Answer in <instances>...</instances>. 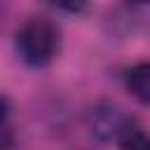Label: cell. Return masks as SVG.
Instances as JSON below:
<instances>
[{"label": "cell", "mask_w": 150, "mask_h": 150, "mask_svg": "<svg viewBox=\"0 0 150 150\" xmlns=\"http://www.w3.org/2000/svg\"><path fill=\"white\" fill-rule=\"evenodd\" d=\"M129 120H131V115H127L117 103L101 101V103L89 108V112H87V129L91 131L94 138L105 141V143H115L117 134L122 131V127Z\"/></svg>", "instance_id": "obj_2"}, {"label": "cell", "mask_w": 150, "mask_h": 150, "mask_svg": "<svg viewBox=\"0 0 150 150\" xmlns=\"http://www.w3.org/2000/svg\"><path fill=\"white\" fill-rule=\"evenodd\" d=\"M127 2H131V5H150V0H127Z\"/></svg>", "instance_id": "obj_7"}, {"label": "cell", "mask_w": 150, "mask_h": 150, "mask_svg": "<svg viewBox=\"0 0 150 150\" xmlns=\"http://www.w3.org/2000/svg\"><path fill=\"white\" fill-rule=\"evenodd\" d=\"M42 2L66 14H84L89 9V0H42Z\"/></svg>", "instance_id": "obj_6"}, {"label": "cell", "mask_w": 150, "mask_h": 150, "mask_svg": "<svg viewBox=\"0 0 150 150\" xmlns=\"http://www.w3.org/2000/svg\"><path fill=\"white\" fill-rule=\"evenodd\" d=\"M124 87L138 103L150 105V61L134 63L124 73Z\"/></svg>", "instance_id": "obj_3"}, {"label": "cell", "mask_w": 150, "mask_h": 150, "mask_svg": "<svg viewBox=\"0 0 150 150\" xmlns=\"http://www.w3.org/2000/svg\"><path fill=\"white\" fill-rule=\"evenodd\" d=\"M14 124H12V105L7 96H0V150H12L14 148Z\"/></svg>", "instance_id": "obj_5"}, {"label": "cell", "mask_w": 150, "mask_h": 150, "mask_svg": "<svg viewBox=\"0 0 150 150\" xmlns=\"http://www.w3.org/2000/svg\"><path fill=\"white\" fill-rule=\"evenodd\" d=\"M115 145H117L120 150H150V134L131 117V120L122 127V131L117 134Z\"/></svg>", "instance_id": "obj_4"}, {"label": "cell", "mask_w": 150, "mask_h": 150, "mask_svg": "<svg viewBox=\"0 0 150 150\" xmlns=\"http://www.w3.org/2000/svg\"><path fill=\"white\" fill-rule=\"evenodd\" d=\"M59 47H61L59 28L49 19H42V16L26 19L14 33V49L19 59L30 68L49 66L56 59Z\"/></svg>", "instance_id": "obj_1"}]
</instances>
